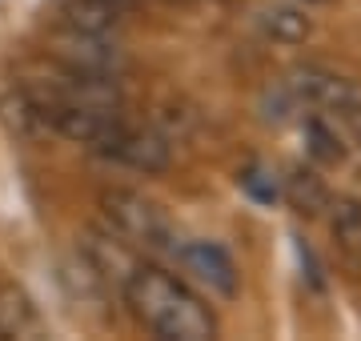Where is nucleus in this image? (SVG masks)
<instances>
[{
	"instance_id": "obj_2",
	"label": "nucleus",
	"mask_w": 361,
	"mask_h": 341,
	"mask_svg": "<svg viewBox=\"0 0 361 341\" xmlns=\"http://www.w3.org/2000/svg\"><path fill=\"white\" fill-rule=\"evenodd\" d=\"M101 217L104 225L121 233L137 253H157V257H177L180 237L165 209L149 201L137 189H104L101 193Z\"/></svg>"
},
{
	"instance_id": "obj_13",
	"label": "nucleus",
	"mask_w": 361,
	"mask_h": 341,
	"mask_svg": "<svg viewBox=\"0 0 361 341\" xmlns=\"http://www.w3.org/2000/svg\"><path fill=\"white\" fill-rule=\"evenodd\" d=\"M305 153L310 161L334 169V165H345V141L337 137V129L325 117H310L305 120Z\"/></svg>"
},
{
	"instance_id": "obj_16",
	"label": "nucleus",
	"mask_w": 361,
	"mask_h": 341,
	"mask_svg": "<svg viewBox=\"0 0 361 341\" xmlns=\"http://www.w3.org/2000/svg\"><path fill=\"white\" fill-rule=\"evenodd\" d=\"M349 129H353V141H357V149H361V113L349 117Z\"/></svg>"
},
{
	"instance_id": "obj_4",
	"label": "nucleus",
	"mask_w": 361,
	"mask_h": 341,
	"mask_svg": "<svg viewBox=\"0 0 361 341\" xmlns=\"http://www.w3.org/2000/svg\"><path fill=\"white\" fill-rule=\"evenodd\" d=\"M52 61L77 73H97V77H125L129 68V56L116 44V32H77V28L52 32Z\"/></svg>"
},
{
	"instance_id": "obj_18",
	"label": "nucleus",
	"mask_w": 361,
	"mask_h": 341,
	"mask_svg": "<svg viewBox=\"0 0 361 341\" xmlns=\"http://www.w3.org/2000/svg\"><path fill=\"white\" fill-rule=\"evenodd\" d=\"M297 4H305V8H310V4H334V0H297Z\"/></svg>"
},
{
	"instance_id": "obj_7",
	"label": "nucleus",
	"mask_w": 361,
	"mask_h": 341,
	"mask_svg": "<svg viewBox=\"0 0 361 341\" xmlns=\"http://www.w3.org/2000/svg\"><path fill=\"white\" fill-rule=\"evenodd\" d=\"M177 261L217 297H233L237 293V265L217 241H180Z\"/></svg>"
},
{
	"instance_id": "obj_15",
	"label": "nucleus",
	"mask_w": 361,
	"mask_h": 341,
	"mask_svg": "<svg viewBox=\"0 0 361 341\" xmlns=\"http://www.w3.org/2000/svg\"><path fill=\"white\" fill-rule=\"evenodd\" d=\"M241 185H245L249 197H257V201H277V197H281V185H277V177H273L269 169H261V165H253V169L241 177Z\"/></svg>"
},
{
	"instance_id": "obj_14",
	"label": "nucleus",
	"mask_w": 361,
	"mask_h": 341,
	"mask_svg": "<svg viewBox=\"0 0 361 341\" xmlns=\"http://www.w3.org/2000/svg\"><path fill=\"white\" fill-rule=\"evenodd\" d=\"M329 233L345 253H361V201L337 197L329 201Z\"/></svg>"
},
{
	"instance_id": "obj_19",
	"label": "nucleus",
	"mask_w": 361,
	"mask_h": 341,
	"mask_svg": "<svg viewBox=\"0 0 361 341\" xmlns=\"http://www.w3.org/2000/svg\"><path fill=\"white\" fill-rule=\"evenodd\" d=\"M169 4H193V0H169Z\"/></svg>"
},
{
	"instance_id": "obj_10",
	"label": "nucleus",
	"mask_w": 361,
	"mask_h": 341,
	"mask_svg": "<svg viewBox=\"0 0 361 341\" xmlns=\"http://www.w3.org/2000/svg\"><path fill=\"white\" fill-rule=\"evenodd\" d=\"M0 117H4L8 132H13V137H20V141H40V137L49 132L44 113H40V101L25 89V85H20V89H13L4 101H0Z\"/></svg>"
},
{
	"instance_id": "obj_1",
	"label": "nucleus",
	"mask_w": 361,
	"mask_h": 341,
	"mask_svg": "<svg viewBox=\"0 0 361 341\" xmlns=\"http://www.w3.org/2000/svg\"><path fill=\"white\" fill-rule=\"evenodd\" d=\"M129 314L141 321L153 337L165 341H213L217 337V314L189 281L169 273L165 265L137 261L129 277L116 289Z\"/></svg>"
},
{
	"instance_id": "obj_12",
	"label": "nucleus",
	"mask_w": 361,
	"mask_h": 341,
	"mask_svg": "<svg viewBox=\"0 0 361 341\" xmlns=\"http://www.w3.org/2000/svg\"><path fill=\"white\" fill-rule=\"evenodd\" d=\"M285 201H289L301 217H317L322 209H329V185L322 181L317 169L297 165V169L285 177Z\"/></svg>"
},
{
	"instance_id": "obj_3",
	"label": "nucleus",
	"mask_w": 361,
	"mask_h": 341,
	"mask_svg": "<svg viewBox=\"0 0 361 341\" xmlns=\"http://www.w3.org/2000/svg\"><path fill=\"white\" fill-rule=\"evenodd\" d=\"M97 157L109 161V165H121V169L157 177V173H165L173 165V141L161 129H153V125H129L121 117L116 129L97 149Z\"/></svg>"
},
{
	"instance_id": "obj_8",
	"label": "nucleus",
	"mask_w": 361,
	"mask_h": 341,
	"mask_svg": "<svg viewBox=\"0 0 361 341\" xmlns=\"http://www.w3.org/2000/svg\"><path fill=\"white\" fill-rule=\"evenodd\" d=\"M253 25L265 40L273 44H305L313 37V16L305 4H297V0H273L265 8H257L253 16Z\"/></svg>"
},
{
	"instance_id": "obj_11",
	"label": "nucleus",
	"mask_w": 361,
	"mask_h": 341,
	"mask_svg": "<svg viewBox=\"0 0 361 341\" xmlns=\"http://www.w3.org/2000/svg\"><path fill=\"white\" fill-rule=\"evenodd\" d=\"M121 16L125 13L109 0H65L61 4V28H77V32H116Z\"/></svg>"
},
{
	"instance_id": "obj_5",
	"label": "nucleus",
	"mask_w": 361,
	"mask_h": 341,
	"mask_svg": "<svg viewBox=\"0 0 361 341\" xmlns=\"http://www.w3.org/2000/svg\"><path fill=\"white\" fill-rule=\"evenodd\" d=\"M285 85L293 89V97L301 101V108H322V113L341 117V120H349L353 113H361V89L353 85V80L337 77V73H329V68H322V65L297 68V73H289Z\"/></svg>"
},
{
	"instance_id": "obj_9",
	"label": "nucleus",
	"mask_w": 361,
	"mask_h": 341,
	"mask_svg": "<svg viewBox=\"0 0 361 341\" xmlns=\"http://www.w3.org/2000/svg\"><path fill=\"white\" fill-rule=\"evenodd\" d=\"M40 333V314L32 297L16 281H0V337H32Z\"/></svg>"
},
{
	"instance_id": "obj_17",
	"label": "nucleus",
	"mask_w": 361,
	"mask_h": 341,
	"mask_svg": "<svg viewBox=\"0 0 361 341\" xmlns=\"http://www.w3.org/2000/svg\"><path fill=\"white\" fill-rule=\"evenodd\" d=\"M109 4H116V8L125 13V8H133V4H137V0H109Z\"/></svg>"
},
{
	"instance_id": "obj_6",
	"label": "nucleus",
	"mask_w": 361,
	"mask_h": 341,
	"mask_svg": "<svg viewBox=\"0 0 361 341\" xmlns=\"http://www.w3.org/2000/svg\"><path fill=\"white\" fill-rule=\"evenodd\" d=\"M80 261L89 265L92 277H97L101 285L121 289V281L129 277V269L141 261V257H137V249H133L121 233H113L109 225H92V229H85V237H80Z\"/></svg>"
}]
</instances>
